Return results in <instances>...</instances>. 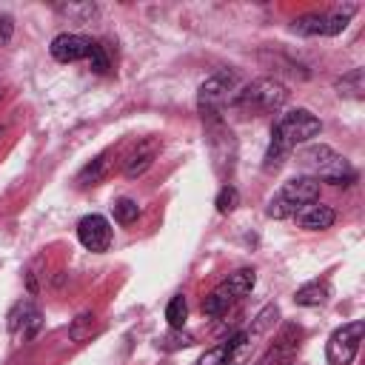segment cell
<instances>
[{"label": "cell", "mask_w": 365, "mask_h": 365, "mask_svg": "<svg viewBox=\"0 0 365 365\" xmlns=\"http://www.w3.org/2000/svg\"><path fill=\"white\" fill-rule=\"evenodd\" d=\"M319 131H322V123L308 108H291V111H285L277 120V125L271 128V143L265 148L262 168L265 171H277L299 143H308Z\"/></svg>", "instance_id": "obj_1"}, {"label": "cell", "mask_w": 365, "mask_h": 365, "mask_svg": "<svg viewBox=\"0 0 365 365\" xmlns=\"http://www.w3.org/2000/svg\"><path fill=\"white\" fill-rule=\"evenodd\" d=\"M299 163L305 165L308 177L322 180L328 185H351L356 180L351 163L339 151H334L331 145H308L299 154Z\"/></svg>", "instance_id": "obj_2"}, {"label": "cell", "mask_w": 365, "mask_h": 365, "mask_svg": "<svg viewBox=\"0 0 365 365\" xmlns=\"http://www.w3.org/2000/svg\"><path fill=\"white\" fill-rule=\"evenodd\" d=\"M319 200V180L302 174V177H291L288 182H282V188L268 200L265 214L271 220H288L297 217L305 205Z\"/></svg>", "instance_id": "obj_3"}, {"label": "cell", "mask_w": 365, "mask_h": 365, "mask_svg": "<svg viewBox=\"0 0 365 365\" xmlns=\"http://www.w3.org/2000/svg\"><path fill=\"white\" fill-rule=\"evenodd\" d=\"M288 100V88L282 80L277 77H257L251 80L248 86L237 88L231 103L237 108H245V111H257V114H271L277 108H282Z\"/></svg>", "instance_id": "obj_4"}, {"label": "cell", "mask_w": 365, "mask_h": 365, "mask_svg": "<svg viewBox=\"0 0 365 365\" xmlns=\"http://www.w3.org/2000/svg\"><path fill=\"white\" fill-rule=\"evenodd\" d=\"M237 86H240V77L231 68H220L217 74H211L200 86V91H197V111H200V117L202 120H217L220 108L225 103H231Z\"/></svg>", "instance_id": "obj_5"}, {"label": "cell", "mask_w": 365, "mask_h": 365, "mask_svg": "<svg viewBox=\"0 0 365 365\" xmlns=\"http://www.w3.org/2000/svg\"><path fill=\"white\" fill-rule=\"evenodd\" d=\"M356 6L354 3H345V6H336L331 11H311V14H302L291 23V31L302 34V37H336L345 31L348 20L354 17Z\"/></svg>", "instance_id": "obj_6"}, {"label": "cell", "mask_w": 365, "mask_h": 365, "mask_svg": "<svg viewBox=\"0 0 365 365\" xmlns=\"http://www.w3.org/2000/svg\"><path fill=\"white\" fill-rule=\"evenodd\" d=\"M362 334H365V322H362V319H351V322L339 325V328L328 336V345H325V359H328V365H351L354 356H356V351H359Z\"/></svg>", "instance_id": "obj_7"}, {"label": "cell", "mask_w": 365, "mask_h": 365, "mask_svg": "<svg viewBox=\"0 0 365 365\" xmlns=\"http://www.w3.org/2000/svg\"><path fill=\"white\" fill-rule=\"evenodd\" d=\"M111 222L103 217V214H86L80 222H77V240L83 248L94 251V254H103L108 251L111 245Z\"/></svg>", "instance_id": "obj_8"}, {"label": "cell", "mask_w": 365, "mask_h": 365, "mask_svg": "<svg viewBox=\"0 0 365 365\" xmlns=\"http://www.w3.org/2000/svg\"><path fill=\"white\" fill-rule=\"evenodd\" d=\"M91 46H94L91 37L74 34V31H63V34H57V37L51 40L48 51H51V57H54L57 63H77V60H88Z\"/></svg>", "instance_id": "obj_9"}, {"label": "cell", "mask_w": 365, "mask_h": 365, "mask_svg": "<svg viewBox=\"0 0 365 365\" xmlns=\"http://www.w3.org/2000/svg\"><path fill=\"white\" fill-rule=\"evenodd\" d=\"M40 325H43V314H40V308H37L34 302H29V299L17 302V305L9 311V331H11L14 336H20V339H31V336L40 331Z\"/></svg>", "instance_id": "obj_10"}, {"label": "cell", "mask_w": 365, "mask_h": 365, "mask_svg": "<svg viewBox=\"0 0 365 365\" xmlns=\"http://www.w3.org/2000/svg\"><path fill=\"white\" fill-rule=\"evenodd\" d=\"M299 325H285L282 334L274 339V345L265 351V356L257 362V365H288L294 359V354L299 351Z\"/></svg>", "instance_id": "obj_11"}, {"label": "cell", "mask_w": 365, "mask_h": 365, "mask_svg": "<svg viewBox=\"0 0 365 365\" xmlns=\"http://www.w3.org/2000/svg\"><path fill=\"white\" fill-rule=\"evenodd\" d=\"M297 222H299V228H305V231H325V228H331V225L336 222V211H334L331 205L311 202V205H305V208L297 214Z\"/></svg>", "instance_id": "obj_12"}, {"label": "cell", "mask_w": 365, "mask_h": 365, "mask_svg": "<svg viewBox=\"0 0 365 365\" xmlns=\"http://www.w3.org/2000/svg\"><path fill=\"white\" fill-rule=\"evenodd\" d=\"M154 157H157V140H145V143H140L137 151L128 154V160H125V165H123V174H125L128 180L143 177V174L154 165Z\"/></svg>", "instance_id": "obj_13"}, {"label": "cell", "mask_w": 365, "mask_h": 365, "mask_svg": "<svg viewBox=\"0 0 365 365\" xmlns=\"http://www.w3.org/2000/svg\"><path fill=\"white\" fill-rule=\"evenodd\" d=\"M254 336L248 331H240L234 334L228 342H225V365H245L251 359V351H254Z\"/></svg>", "instance_id": "obj_14"}, {"label": "cell", "mask_w": 365, "mask_h": 365, "mask_svg": "<svg viewBox=\"0 0 365 365\" xmlns=\"http://www.w3.org/2000/svg\"><path fill=\"white\" fill-rule=\"evenodd\" d=\"M231 305H234V294L225 288V282H220V285L202 299V314H205V317H222Z\"/></svg>", "instance_id": "obj_15"}, {"label": "cell", "mask_w": 365, "mask_h": 365, "mask_svg": "<svg viewBox=\"0 0 365 365\" xmlns=\"http://www.w3.org/2000/svg\"><path fill=\"white\" fill-rule=\"evenodd\" d=\"M334 88L339 91V97H351V100H362L365 94V71L362 68H351L348 74H342Z\"/></svg>", "instance_id": "obj_16"}, {"label": "cell", "mask_w": 365, "mask_h": 365, "mask_svg": "<svg viewBox=\"0 0 365 365\" xmlns=\"http://www.w3.org/2000/svg\"><path fill=\"white\" fill-rule=\"evenodd\" d=\"M328 294H331L328 282H305L302 288H297L294 302L302 305V308H314V305H322L328 299Z\"/></svg>", "instance_id": "obj_17"}, {"label": "cell", "mask_w": 365, "mask_h": 365, "mask_svg": "<svg viewBox=\"0 0 365 365\" xmlns=\"http://www.w3.org/2000/svg\"><path fill=\"white\" fill-rule=\"evenodd\" d=\"M254 282H257V274H254V268H240V271L228 274V279H225V288L234 294V299H240V297L251 294Z\"/></svg>", "instance_id": "obj_18"}, {"label": "cell", "mask_w": 365, "mask_h": 365, "mask_svg": "<svg viewBox=\"0 0 365 365\" xmlns=\"http://www.w3.org/2000/svg\"><path fill=\"white\" fill-rule=\"evenodd\" d=\"M106 168H108V154H100V157H94L91 163H86V165L80 168L77 182H80V185H94V182H100V180H103Z\"/></svg>", "instance_id": "obj_19"}, {"label": "cell", "mask_w": 365, "mask_h": 365, "mask_svg": "<svg viewBox=\"0 0 365 365\" xmlns=\"http://www.w3.org/2000/svg\"><path fill=\"white\" fill-rule=\"evenodd\" d=\"M165 319H168V328H182L185 319H188V302L182 294H174L165 305Z\"/></svg>", "instance_id": "obj_20"}, {"label": "cell", "mask_w": 365, "mask_h": 365, "mask_svg": "<svg viewBox=\"0 0 365 365\" xmlns=\"http://www.w3.org/2000/svg\"><path fill=\"white\" fill-rule=\"evenodd\" d=\"M54 9H57V14H63L68 20H77V23L91 20L97 14V6L94 3H57Z\"/></svg>", "instance_id": "obj_21"}, {"label": "cell", "mask_w": 365, "mask_h": 365, "mask_svg": "<svg viewBox=\"0 0 365 365\" xmlns=\"http://www.w3.org/2000/svg\"><path fill=\"white\" fill-rule=\"evenodd\" d=\"M94 334V317L86 311V314H80L71 325H68V339L74 342V345H80V342H86L88 336Z\"/></svg>", "instance_id": "obj_22"}, {"label": "cell", "mask_w": 365, "mask_h": 365, "mask_svg": "<svg viewBox=\"0 0 365 365\" xmlns=\"http://www.w3.org/2000/svg\"><path fill=\"white\" fill-rule=\"evenodd\" d=\"M137 217H140V205H137V200H131V197H120V200L114 202V220H117L120 225H131Z\"/></svg>", "instance_id": "obj_23"}, {"label": "cell", "mask_w": 365, "mask_h": 365, "mask_svg": "<svg viewBox=\"0 0 365 365\" xmlns=\"http://www.w3.org/2000/svg\"><path fill=\"white\" fill-rule=\"evenodd\" d=\"M277 317H279V308L277 305H265L259 314H257V319H254V325L248 328V334L257 339V336H262V334H268V328L277 322Z\"/></svg>", "instance_id": "obj_24"}, {"label": "cell", "mask_w": 365, "mask_h": 365, "mask_svg": "<svg viewBox=\"0 0 365 365\" xmlns=\"http://www.w3.org/2000/svg\"><path fill=\"white\" fill-rule=\"evenodd\" d=\"M157 345H160L163 351H180V348L194 345V336H191V334H182V328H171L168 334H163V336L157 339Z\"/></svg>", "instance_id": "obj_25"}, {"label": "cell", "mask_w": 365, "mask_h": 365, "mask_svg": "<svg viewBox=\"0 0 365 365\" xmlns=\"http://www.w3.org/2000/svg\"><path fill=\"white\" fill-rule=\"evenodd\" d=\"M214 205H217V211L220 214H231L237 205H240V191L228 182V185H222L220 188V194H217V200H214Z\"/></svg>", "instance_id": "obj_26"}, {"label": "cell", "mask_w": 365, "mask_h": 365, "mask_svg": "<svg viewBox=\"0 0 365 365\" xmlns=\"http://www.w3.org/2000/svg\"><path fill=\"white\" fill-rule=\"evenodd\" d=\"M88 63H91V68L97 71V74H106L111 66H108V54H106V48L100 46V43H94L91 46V54H88Z\"/></svg>", "instance_id": "obj_27"}, {"label": "cell", "mask_w": 365, "mask_h": 365, "mask_svg": "<svg viewBox=\"0 0 365 365\" xmlns=\"http://www.w3.org/2000/svg\"><path fill=\"white\" fill-rule=\"evenodd\" d=\"M197 365H225V342L208 348V351L197 359Z\"/></svg>", "instance_id": "obj_28"}, {"label": "cell", "mask_w": 365, "mask_h": 365, "mask_svg": "<svg viewBox=\"0 0 365 365\" xmlns=\"http://www.w3.org/2000/svg\"><path fill=\"white\" fill-rule=\"evenodd\" d=\"M9 37H11V20L3 17V20H0V43H6Z\"/></svg>", "instance_id": "obj_29"}, {"label": "cell", "mask_w": 365, "mask_h": 365, "mask_svg": "<svg viewBox=\"0 0 365 365\" xmlns=\"http://www.w3.org/2000/svg\"><path fill=\"white\" fill-rule=\"evenodd\" d=\"M0 97H3V88H0Z\"/></svg>", "instance_id": "obj_30"}]
</instances>
